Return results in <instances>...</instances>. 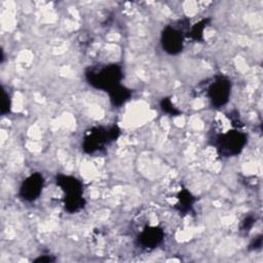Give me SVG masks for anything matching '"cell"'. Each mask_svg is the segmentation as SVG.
<instances>
[{"label":"cell","instance_id":"obj_1","mask_svg":"<svg viewBox=\"0 0 263 263\" xmlns=\"http://www.w3.org/2000/svg\"><path fill=\"white\" fill-rule=\"evenodd\" d=\"M84 77L91 87L109 92L121 84L123 71L122 67L115 63L96 65L85 70Z\"/></svg>","mask_w":263,"mask_h":263},{"label":"cell","instance_id":"obj_2","mask_svg":"<svg viewBox=\"0 0 263 263\" xmlns=\"http://www.w3.org/2000/svg\"><path fill=\"white\" fill-rule=\"evenodd\" d=\"M120 137V128L117 124L110 126L97 125L89 128L83 136L81 148L86 154H96L106 149Z\"/></svg>","mask_w":263,"mask_h":263},{"label":"cell","instance_id":"obj_3","mask_svg":"<svg viewBox=\"0 0 263 263\" xmlns=\"http://www.w3.org/2000/svg\"><path fill=\"white\" fill-rule=\"evenodd\" d=\"M248 144V135L238 128L221 133L214 138L213 145L221 157H234L239 155Z\"/></svg>","mask_w":263,"mask_h":263},{"label":"cell","instance_id":"obj_4","mask_svg":"<svg viewBox=\"0 0 263 263\" xmlns=\"http://www.w3.org/2000/svg\"><path fill=\"white\" fill-rule=\"evenodd\" d=\"M184 21H179V25H166L160 33V45L164 52L170 55H177L184 48L185 29Z\"/></svg>","mask_w":263,"mask_h":263},{"label":"cell","instance_id":"obj_5","mask_svg":"<svg viewBox=\"0 0 263 263\" xmlns=\"http://www.w3.org/2000/svg\"><path fill=\"white\" fill-rule=\"evenodd\" d=\"M231 89V80L225 75L218 74L209 83L206 87V97L214 108H221L229 102Z\"/></svg>","mask_w":263,"mask_h":263},{"label":"cell","instance_id":"obj_6","mask_svg":"<svg viewBox=\"0 0 263 263\" xmlns=\"http://www.w3.org/2000/svg\"><path fill=\"white\" fill-rule=\"evenodd\" d=\"M45 179L39 172H34L26 177L18 189V197L25 202H33L37 200L43 190Z\"/></svg>","mask_w":263,"mask_h":263},{"label":"cell","instance_id":"obj_7","mask_svg":"<svg viewBox=\"0 0 263 263\" xmlns=\"http://www.w3.org/2000/svg\"><path fill=\"white\" fill-rule=\"evenodd\" d=\"M164 239V230L159 226H147L137 236L138 246L146 251L156 249Z\"/></svg>","mask_w":263,"mask_h":263},{"label":"cell","instance_id":"obj_8","mask_svg":"<svg viewBox=\"0 0 263 263\" xmlns=\"http://www.w3.org/2000/svg\"><path fill=\"white\" fill-rule=\"evenodd\" d=\"M54 181L58 187L64 192V197L83 195V183L76 177L64 174H57Z\"/></svg>","mask_w":263,"mask_h":263},{"label":"cell","instance_id":"obj_9","mask_svg":"<svg viewBox=\"0 0 263 263\" xmlns=\"http://www.w3.org/2000/svg\"><path fill=\"white\" fill-rule=\"evenodd\" d=\"M177 199L178 201L175 204V209L182 215L189 214L196 201V197L187 188H182L178 192Z\"/></svg>","mask_w":263,"mask_h":263},{"label":"cell","instance_id":"obj_10","mask_svg":"<svg viewBox=\"0 0 263 263\" xmlns=\"http://www.w3.org/2000/svg\"><path fill=\"white\" fill-rule=\"evenodd\" d=\"M110 102L114 107H121L133 96V89L120 84L108 92Z\"/></svg>","mask_w":263,"mask_h":263},{"label":"cell","instance_id":"obj_11","mask_svg":"<svg viewBox=\"0 0 263 263\" xmlns=\"http://www.w3.org/2000/svg\"><path fill=\"white\" fill-rule=\"evenodd\" d=\"M63 204L66 212L69 214H76L84 209L86 200L83 195H76L63 198Z\"/></svg>","mask_w":263,"mask_h":263},{"label":"cell","instance_id":"obj_12","mask_svg":"<svg viewBox=\"0 0 263 263\" xmlns=\"http://www.w3.org/2000/svg\"><path fill=\"white\" fill-rule=\"evenodd\" d=\"M210 21L211 20L209 17H205V18H202L199 22L195 23L193 26H191L188 29L187 36L191 40L196 41V42L203 41V32H204V29L208 27Z\"/></svg>","mask_w":263,"mask_h":263},{"label":"cell","instance_id":"obj_13","mask_svg":"<svg viewBox=\"0 0 263 263\" xmlns=\"http://www.w3.org/2000/svg\"><path fill=\"white\" fill-rule=\"evenodd\" d=\"M159 106L160 109L162 110V112H164L167 115L171 116H179L181 115V110H179L172 102V100L170 98H162L159 102Z\"/></svg>","mask_w":263,"mask_h":263},{"label":"cell","instance_id":"obj_14","mask_svg":"<svg viewBox=\"0 0 263 263\" xmlns=\"http://www.w3.org/2000/svg\"><path fill=\"white\" fill-rule=\"evenodd\" d=\"M10 110H11L10 96L4 88H2V101H1L0 113H1V115H6L10 112Z\"/></svg>","mask_w":263,"mask_h":263},{"label":"cell","instance_id":"obj_15","mask_svg":"<svg viewBox=\"0 0 263 263\" xmlns=\"http://www.w3.org/2000/svg\"><path fill=\"white\" fill-rule=\"evenodd\" d=\"M255 222H256V218H255L253 215L247 216V217L242 220V222H241V226H240L241 231H249V230L253 227V225L255 224Z\"/></svg>","mask_w":263,"mask_h":263},{"label":"cell","instance_id":"obj_16","mask_svg":"<svg viewBox=\"0 0 263 263\" xmlns=\"http://www.w3.org/2000/svg\"><path fill=\"white\" fill-rule=\"evenodd\" d=\"M261 247H262V235L259 234V235H257V236L251 241V243H250V246H249V249H250V250H258V249H260Z\"/></svg>","mask_w":263,"mask_h":263},{"label":"cell","instance_id":"obj_17","mask_svg":"<svg viewBox=\"0 0 263 263\" xmlns=\"http://www.w3.org/2000/svg\"><path fill=\"white\" fill-rule=\"evenodd\" d=\"M55 261V258L50 256V255H41V256H38L36 259L33 260V262H38V263H50V262H54Z\"/></svg>","mask_w":263,"mask_h":263}]
</instances>
